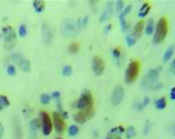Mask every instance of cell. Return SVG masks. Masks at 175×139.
<instances>
[{"instance_id":"1","label":"cell","mask_w":175,"mask_h":139,"mask_svg":"<svg viewBox=\"0 0 175 139\" xmlns=\"http://www.w3.org/2000/svg\"><path fill=\"white\" fill-rule=\"evenodd\" d=\"M168 33V22L165 17H162L159 19L156 24L153 42L154 44H159L165 40Z\"/></svg>"},{"instance_id":"2","label":"cell","mask_w":175,"mask_h":139,"mask_svg":"<svg viewBox=\"0 0 175 139\" xmlns=\"http://www.w3.org/2000/svg\"><path fill=\"white\" fill-rule=\"evenodd\" d=\"M62 35L66 37H74L79 33V28L77 22L71 19H65L60 26Z\"/></svg>"},{"instance_id":"3","label":"cell","mask_w":175,"mask_h":139,"mask_svg":"<svg viewBox=\"0 0 175 139\" xmlns=\"http://www.w3.org/2000/svg\"><path fill=\"white\" fill-rule=\"evenodd\" d=\"M2 36L4 39V46L7 50L13 48L16 42V35L11 27H4L2 28Z\"/></svg>"},{"instance_id":"4","label":"cell","mask_w":175,"mask_h":139,"mask_svg":"<svg viewBox=\"0 0 175 139\" xmlns=\"http://www.w3.org/2000/svg\"><path fill=\"white\" fill-rule=\"evenodd\" d=\"M162 70V67H157V68H155L150 70L148 72V73L145 75V77L142 79V82H141L142 86L149 87L150 88H151V87L156 83V81H157L158 77H159V73H160Z\"/></svg>"},{"instance_id":"5","label":"cell","mask_w":175,"mask_h":139,"mask_svg":"<svg viewBox=\"0 0 175 139\" xmlns=\"http://www.w3.org/2000/svg\"><path fill=\"white\" fill-rule=\"evenodd\" d=\"M76 107L78 109L81 110H84L93 109V98H92L91 93L88 90H85L81 94L80 98L76 101Z\"/></svg>"},{"instance_id":"6","label":"cell","mask_w":175,"mask_h":139,"mask_svg":"<svg viewBox=\"0 0 175 139\" xmlns=\"http://www.w3.org/2000/svg\"><path fill=\"white\" fill-rule=\"evenodd\" d=\"M139 71V63L137 61H132L129 63L125 71V82L132 84L138 76Z\"/></svg>"},{"instance_id":"7","label":"cell","mask_w":175,"mask_h":139,"mask_svg":"<svg viewBox=\"0 0 175 139\" xmlns=\"http://www.w3.org/2000/svg\"><path fill=\"white\" fill-rule=\"evenodd\" d=\"M93 115H94V111L93 109L84 110L75 114L73 115V119L76 123L82 124L90 120L91 118L93 117Z\"/></svg>"},{"instance_id":"8","label":"cell","mask_w":175,"mask_h":139,"mask_svg":"<svg viewBox=\"0 0 175 139\" xmlns=\"http://www.w3.org/2000/svg\"><path fill=\"white\" fill-rule=\"evenodd\" d=\"M40 118L42 120V132H43L44 135H50L52 131V128H53V124H52L50 116L45 111H42L40 112Z\"/></svg>"},{"instance_id":"9","label":"cell","mask_w":175,"mask_h":139,"mask_svg":"<svg viewBox=\"0 0 175 139\" xmlns=\"http://www.w3.org/2000/svg\"><path fill=\"white\" fill-rule=\"evenodd\" d=\"M42 40L44 45H50L52 44L53 41V33L52 31V29L47 24L43 23L42 26Z\"/></svg>"},{"instance_id":"10","label":"cell","mask_w":175,"mask_h":139,"mask_svg":"<svg viewBox=\"0 0 175 139\" xmlns=\"http://www.w3.org/2000/svg\"><path fill=\"white\" fill-rule=\"evenodd\" d=\"M124 94H125V92H124L123 88L119 85L116 86L112 92L111 97H110L111 103L113 105H119L123 99Z\"/></svg>"},{"instance_id":"11","label":"cell","mask_w":175,"mask_h":139,"mask_svg":"<svg viewBox=\"0 0 175 139\" xmlns=\"http://www.w3.org/2000/svg\"><path fill=\"white\" fill-rule=\"evenodd\" d=\"M53 121L56 132L59 134L63 133L65 130V122H64L63 117L61 115V114L57 112H53Z\"/></svg>"},{"instance_id":"12","label":"cell","mask_w":175,"mask_h":139,"mask_svg":"<svg viewBox=\"0 0 175 139\" xmlns=\"http://www.w3.org/2000/svg\"><path fill=\"white\" fill-rule=\"evenodd\" d=\"M92 68L96 76H101L105 70V63L99 56H95L92 62Z\"/></svg>"},{"instance_id":"13","label":"cell","mask_w":175,"mask_h":139,"mask_svg":"<svg viewBox=\"0 0 175 139\" xmlns=\"http://www.w3.org/2000/svg\"><path fill=\"white\" fill-rule=\"evenodd\" d=\"M131 10V5H128L127 7H125V8L124 9L123 11L119 14V22H120L121 24V28H122V30L123 32L127 31L129 28V25L126 22V20H125V16L127 14L130 13V11Z\"/></svg>"},{"instance_id":"14","label":"cell","mask_w":175,"mask_h":139,"mask_svg":"<svg viewBox=\"0 0 175 139\" xmlns=\"http://www.w3.org/2000/svg\"><path fill=\"white\" fill-rule=\"evenodd\" d=\"M13 135L16 139H21L22 137V127H21L20 121L17 116H14L13 118Z\"/></svg>"},{"instance_id":"15","label":"cell","mask_w":175,"mask_h":139,"mask_svg":"<svg viewBox=\"0 0 175 139\" xmlns=\"http://www.w3.org/2000/svg\"><path fill=\"white\" fill-rule=\"evenodd\" d=\"M112 13H113V3H112V1H108L107 3V5L105 10L101 14L100 18H99V21L101 22H105V20H107L108 18H110L111 16Z\"/></svg>"},{"instance_id":"16","label":"cell","mask_w":175,"mask_h":139,"mask_svg":"<svg viewBox=\"0 0 175 139\" xmlns=\"http://www.w3.org/2000/svg\"><path fill=\"white\" fill-rule=\"evenodd\" d=\"M144 27V22L143 21L140 20L137 22L136 24H135L134 27H133V33H132L131 36L134 38L136 40H137L139 38V36L142 34V30H143Z\"/></svg>"},{"instance_id":"17","label":"cell","mask_w":175,"mask_h":139,"mask_svg":"<svg viewBox=\"0 0 175 139\" xmlns=\"http://www.w3.org/2000/svg\"><path fill=\"white\" fill-rule=\"evenodd\" d=\"M39 119L34 118L30 121V123H29V129H30V134H31L33 136H35V135H36L38 129H39Z\"/></svg>"},{"instance_id":"18","label":"cell","mask_w":175,"mask_h":139,"mask_svg":"<svg viewBox=\"0 0 175 139\" xmlns=\"http://www.w3.org/2000/svg\"><path fill=\"white\" fill-rule=\"evenodd\" d=\"M150 10H151V6L149 5V4L148 3H144L142 7H141V8L139 9L138 16L140 18H144L148 15Z\"/></svg>"},{"instance_id":"19","label":"cell","mask_w":175,"mask_h":139,"mask_svg":"<svg viewBox=\"0 0 175 139\" xmlns=\"http://www.w3.org/2000/svg\"><path fill=\"white\" fill-rule=\"evenodd\" d=\"M33 6L35 12L37 13H42L44 9V3L43 1H41V0H36L33 1Z\"/></svg>"},{"instance_id":"20","label":"cell","mask_w":175,"mask_h":139,"mask_svg":"<svg viewBox=\"0 0 175 139\" xmlns=\"http://www.w3.org/2000/svg\"><path fill=\"white\" fill-rule=\"evenodd\" d=\"M174 53V46L171 45L168 47L166 50V51L165 52L163 55V57H162V60L164 62H167L171 59V58L172 57L173 54Z\"/></svg>"},{"instance_id":"21","label":"cell","mask_w":175,"mask_h":139,"mask_svg":"<svg viewBox=\"0 0 175 139\" xmlns=\"http://www.w3.org/2000/svg\"><path fill=\"white\" fill-rule=\"evenodd\" d=\"M155 107L158 110H163L166 107V100L164 97L158 99L154 102Z\"/></svg>"},{"instance_id":"22","label":"cell","mask_w":175,"mask_h":139,"mask_svg":"<svg viewBox=\"0 0 175 139\" xmlns=\"http://www.w3.org/2000/svg\"><path fill=\"white\" fill-rule=\"evenodd\" d=\"M153 29H154V21L153 19H150L148 21L147 23L146 28H145V33L147 35H151L153 32Z\"/></svg>"},{"instance_id":"23","label":"cell","mask_w":175,"mask_h":139,"mask_svg":"<svg viewBox=\"0 0 175 139\" xmlns=\"http://www.w3.org/2000/svg\"><path fill=\"white\" fill-rule=\"evenodd\" d=\"M19 68L24 72H29L30 70V63L28 60L22 59L19 63Z\"/></svg>"},{"instance_id":"24","label":"cell","mask_w":175,"mask_h":139,"mask_svg":"<svg viewBox=\"0 0 175 139\" xmlns=\"http://www.w3.org/2000/svg\"><path fill=\"white\" fill-rule=\"evenodd\" d=\"M10 105V101L6 96L0 95V110L7 107Z\"/></svg>"},{"instance_id":"25","label":"cell","mask_w":175,"mask_h":139,"mask_svg":"<svg viewBox=\"0 0 175 139\" xmlns=\"http://www.w3.org/2000/svg\"><path fill=\"white\" fill-rule=\"evenodd\" d=\"M111 54H112V56H113V58H114V59H116V62L119 63V62L120 61V59H121L120 50H119V49H117V48L113 49V50H112V52H111Z\"/></svg>"},{"instance_id":"26","label":"cell","mask_w":175,"mask_h":139,"mask_svg":"<svg viewBox=\"0 0 175 139\" xmlns=\"http://www.w3.org/2000/svg\"><path fill=\"white\" fill-rule=\"evenodd\" d=\"M79 132V129L76 125H71L68 129V134L70 136L73 137L76 135Z\"/></svg>"},{"instance_id":"27","label":"cell","mask_w":175,"mask_h":139,"mask_svg":"<svg viewBox=\"0 0 175 139\" xmlns=\"http://www.w3.org/2000/svg\"><path fill=\"white\" fill-rule=\"evenodd\" d=\"M136 135V131L133 126H129L126 129V138L128 139H131L135 136Z\"/></svg>"},{"instance_id":"28","label":"cell","mask_w":175,"mask_h":139,"mask_svg":"<svg viewBox=\"0 0 175 139\" xmlns=\"http://www.w3.org/2000/svg\"><path fill=\"white\" fill-rule=\"evenodd\" d=\"M10 59L12 62H16V63H18V62L20 63L21 61L22 60V56L21 54H19V53H13L10 56Z\"/></svg>"},{"instance_id":"29","label":"cell","mask_w":175,"mask_h":139,"mask_svg":"<svg viewBox=\"0 0 175 139\" xmlns=\"http://www.w3.org/2000/svg\"><path fill=\"white\" fill-rule=\"evenodd\" d=\"M40 101L43 104H48L50 101V96L47 93H43L40 96Z\"/></svg>"},{"instance_id":"30","label":"cell","mask_w":175,"mask_h":139,"mask_svg":"<svg viewBox=\"0 0 175 139\" xmlns=\"http://www.w3.org/2000/svg\"><path fill=\"white\" fill-rule=\"evenodd\" d=\"M124 131H125L124 128L122 127V126H117V127L113 128V129H110L109 133L110 134H116V135H121V134L123 133Z\"/></svg>"},{"instance_id":"31","label":"cell","mask_w":175,"mask_h":139,"mask_svg":"<svg viewBox=\"0 0 175 139\" xmlns=\"http://www.w3.org/2000/svg\"><path fill=\"white\" fill-rule=\"evenodd\" d=\"M88 22V16H85V17L79 19L76 22H77L79 28H82V27H85V26L87 25Z\"/></svg>"},{"instance_id":"32","label":"cell","mask_w":175,"mask_h":139,"mask_svg":"<svg viewBox=\"0 0 175 139\" xmlns=\"http://www.w3.org/2000/svg\"><path fill=\"white\" fill-rule=\"evenodd\" d=\"M62 73L64 76H70L72 74V73H73V70H72L71 67L70 65H66L62 69Z\"/></svg>"},{"instance_id":"33","label":"cell","mask_w":175,"mask_h":139,"mask_svg":"<svg viewBox=\"0 0 175 139\" xmlns=\"http://www.w3.org/2000/svg\"><path fill=\"white\" fill-rule=\"evenodd\" d=\"M78 50H79V45L76 43H71L68 47V52L70 53H77Z\"/></svg>"},{"instance_id":"34","label":"cell","mask_w":175,"mask_h":139,"mask_svg":"<svg viewBox=\"0 0 175 139\" xmlns=\"http://www.w3.org/2000/svg\"><path fill=\"white\" fill-rule=\"evenodd\" d=\"M27 27H26L24 24H21L20 27L19 28V34L20 37H24V36L27 35Z\"/></svg>"},{"instance_id":"35","label":"cell","mask_w":175,"mask_h":139,"mask_svg":"<svg viewBox=\"0 0 175 139\" xmlns=\"http://www.w3.org/2000/svg\"><path fill=\"white\" fill-rule=\"evenodd\" d=\"M136 40L131 36V35H128L126 36V43L128 47H131L136 43Z\"/></svg>"},{"instance_id":"36","label":"cell","mask_w":175,"mask_h":139,"mask_svg":"<svg viewBox=\"0 0 175 139\" xmlns=\"http://www.w3.org/2000/svg\"><path fill=\"white\" fill-rule=\"evenodd\" d=\"M16 73V70L13 65H10L7 66V73L9 76H14Z\"/></svg>"},{"instance_id":"37","label":"cell","mask_w":175,"mask_h":139,"mask_svg":"<svg viewBox=\"0 0 175 139\" xmlns=\"http://www.w3.org/2000/svg\"><path fill=\"white\" fill-rule=\"evenodd\" d=\"M133 108H134V109L137 111H141L144 109L143 106H142V104L141 102H138V101L133 102Z\"/></svg>"},{"instance_id":"38","label":"cell","mask_w":175,"mask_h":139,"mask_svg":"<svg viewBox=\"0 0 175 139\" xmlns=\"http://www.w3.org/2000/svg\"><path fill=\"white\" fill-rule=\"evenodd\" d=\"M123 1H116V12H120L121 10H122V9L123 8Z\"/></svg>"},{"instance_id":"39","label":"cell","mask_w":175,"mask_h":139,"mask_svg":"<svg viewBox=\"0 0 175 139\" xmlns=\"http://www.w3.org/2000/svg\"><path fill=\"white\" fill-rule=\"evenodd\" d=\"M150 129H151V124H150L149 121H147V123L145 124V125L144 126L143 133L145 134V135H147V134L150 132Z\"/></svg>"},{"instance_id":"40","label":"cell","mask_w":175,"mask_h":139,"mask_svg":"<svg viewBox=\"0 0 175 139\" xmlns=\"http://www.w3.org/2000/svg\"><path fill=\"white\" fill-rule=\"evenodd\" d=\"M52 98H53L55 101L58 100V99H60V93L58 92V91L53 92L52 93Z\"/></svg>"},{"instance_id":"41","label":"cell","mask_w":175,"mask_h":139,"mask_svg":"<svg viewBox=\"0 0 175 139\" xmlns=\"http://www.w3.org/2000/svg\"><path fill=\"white\" fill-rule=\"evenodd\" d=\"M150 102V99L148 97H145V99H143V101H142V102H141L142 104V106H143V107H145L146 106H148V104H149Z\"/></svg>"},{"instance_id":"42","label":"cell","mask_w":175,"mask_h":139,"mask_svg":"<svg viewBox=\"0 0 175 139\" xmlns=\"http://www.w3.org/2000/svg\"><path fill=\"white\" fill-rule=\"evenodd\" d=\"M170 98L171 100L175 101V87L171 89V92H170Z\"/></svg>"},{"instance_id":"43","label":"cell","mask_w":175,"mask_h":139,"mask_svg":"<svg viewBox=\"0 0 175 139\" xmlns=\"http://www.w3.org/2000/svg\"><path fill=\"white\" fill-rule=\"evenodd\" d=\"M110 29H111V24H108V25L105 27V28H104V32H105V33H108L110 30Z\"/></svg>"},{"instance_id":"44","label":"cell","mask_w":175,"mask_h":139,"mask_svg":"<svg viewBox=\"0 0 175 139\" xmlns=\"http://www.w3.org/2000/svg\"><path fill=\"white\" fill-rule=\"evenodd\" d=\"M170 131H171V134H172L173 135H174L175 136V124L172 125V126H171V129H170Z\"/></svg>"},{"instance_id":"45","label":"cell","mask_w":175,"mask_h":139,"mask_svg":"<svg viewBox=\"0 0 175 139\" xmlns=\"http://www.w3.org/2000/svg\"><path fill=\"white\" fill-rule=\"evenodd\" d=\"M4 127H3L2 126H0V139L2 138L3 134H4Z\"/></svg>"},{"instance_id":"46","label":"cell","mask_w":175,"mask_h":139,"mask_svg":"<svg viewBox=\"0 0 175 139\" xmlns=\"http://www.w3.org/2000/svg\"><path fill=\"white\" fill-rule=\"evenodd\" d=\"M171 67H172L173 71H174V73L175 74V59L173 60L172 63H171Z\"/></svg>"},{"instance_id":"47","label":"cell","mask_w":175,"mask_h":139,"mask_svg":"<svg viewBox=\"0 0 175 139\" xmlns=\"http://www.w3.org/2000/svg\"><path fill=\"white\" fill-rule=\"evenodd\" d=\"M98 135H99V132H98V131L96 130L93 131V136H94L95 138H97Z\"/></svg>"},{"instance_id":"48","label":"cell","mask_w":175,"mask_h":139,"mask_svg":"<svg viewBox=\"0 0 175 139\" xmlns=\"http://www.w3.org/2000/svg\"><path fill=\"white\" fill-rule=\"evenodd\" d=\"M56 139H62V138H56Z\"/></svg>"}]
</instances>
